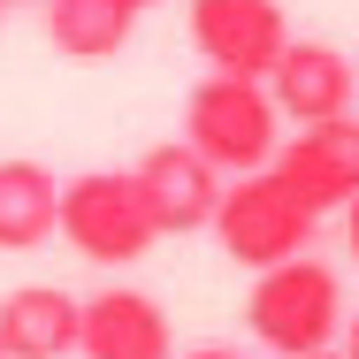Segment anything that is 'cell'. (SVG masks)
Here are the masks:
<instances>
[{
  "label": "cell",
  "instance_id": "obj_1",
  "mask_svg": "<svg viewBox=\"0 0 359 359\" xmlns=\"http://www.w3.org/2000/svg\"><path fill=\"white\" fill-rule=\"evenodd\" d=\"M344 276L329 268V260H313V252H298V260H276V268H260L252 276V298H245V329H252V344L276 359H306V352H329L337 337H344Z\"/></svg>",
  "mask_w": 359,
  "mask_h": 359
},
{
  "label": "cell",
  "instance_id": "obj_2",
  "mask_svg": "<svg viewBox=\"0 0 359 359\" xmlns=\"http://www.w3.org/2000/svg\"><path fill=\"white\" fill-rule=\"evenodd\" d=\"M184 145L207 153L222 176H260L276 161V145H283V115H276L260 76L207 69L191 84V100H184Z\"/></svg>",
  "mask_w": 359,
  "mask_h": 359
},
{
  "label": "cell",
  "instance_id": "obj_3",
  "mask_svg": "<svg viewBox=\"0 0 359 359\" xmlns=\"http://www.w3.org/2000/svg\"><path fill=\"white\" fill-rule=\"evenodd\" d=\"M54 237H69L92 268H130V260H145L161 245V229L145 215L130 168H84V176H69L62 184V229Z\"/></svg>",
  "mask_w": 359,
  "mask_h": 359
},
{
  "label": "cell",
  "instance_id": "obj_4",
  "mask_svg": "<svg viewBox=\"0 0 359 359\" xmlns=\"http://www.w3.org/2000/svg\"><path fill=\"white\" fill-rule=\"evenodd\" d=\"M215 245L237 260V268H276V260H298V252H313V215L290 199L283 184L260 168V176H229L222 184V207H215Z\"/></svg>",
  "mask_w": 359,
  "mask_h": 359
},
{
  "label": "cell",
  "instance_id": "obj_5",
  "mask_svg": "<svg viewBox=\"0 0 359 359\" xmlns=\"http://www.w3.org/2000/svg\"><path fill=\"white\" fill-rule=\"evenodd\" d=\"M268 176L283 184L306 215H344L359 199V115H329V123H306L298 138L276 145Z\"/></svg>",
  "mask_w": 359,
  "mask_h": 359
},
{
  "label": "cell",
  "instance_id": "obj_6",
  "mask_svg": "<svg viewBox=\"0 0 359 359\" xmlns=\"http://www.w3.org/2000/svg\"><path fill=\"white\" fill-rule=\"evenodd\" d=\"M191 39L207 54V69L268 84L276 54L290 46V15L283 0H191Z\"/></svg>",
  "mask_w": 359,
  "mask_h": 359
},
{
  "label": "cell",
  "instance_id": "obj_7",
  "mask_svg": "<svg viewBox=\"0 0 359 359\" xmlns=\"http://www.w3.org/2000/svg\"><path fill=\"white\" fill-rule=\"evenodd\" d=\"M130 184H138V199H145V215H153L161 237H191V229L215 222L229 176H222L207 153H191L184 138H168V145H153L138 168H130Z\"/></svg>",
  "mask_w": 359,
  "mask_h": 359
},
{
  "label": "cell",
  "instance_id": "obj_8",
  "mask_svg": "<svg viewBox=\"0 0 359 359\" xmlns=\"http://www.w3.org/2000/svg\"><path fill=\"white\" fill-rule=\"evenodd\" d=\"M76 359H176L168 306L153 290H130V283L92 290L84 321H76Z\"/></svg>",
  "mask_w": 359,
  "mask_h": 359
},
{
  "label": "cell",
  "instance_id": "obj_9",
  "mask_svg": "<svg viewBox=\"0 0 359 359\" xmlns=\"http://www.w3.org/2000/svg\"><path fill=\"white\" fill-rule=\"evenodd\" d=\"M268 100L283 123H329V115H352L359 100V62H344L329 39H290L268 69Z\"/></svg>",
  "mask_w": 359,
  "mask_h": 359
},
{
  "label": "cell",
  "instance_id": "obj_10",
  "mask_svg": "<svg viewBox=\"0 0 359 359\" xmlns=\"http://www.w3.org/2000/svg\"><path fill=\"white\" fill-rule=\"evenodd\" d=\"M76 321H84V298H69L54 283H23L0 298V352L8 359H69Z\"/></svg>",
  "mask_w": 359,
  "mask_h": 359
},
{
  "label": "cell",
  "instance_id": "obj_11",
  "mask_svg": "<svg viewBox=\"0 0 359 359\" xmlns=\"http://www.w3.org/2000/svg\"><path fill=\"white\" fill-rule=\"evenodd\" d=\"M62 229V176L31 153L0 161V252H39Z\"/></svg>",
  "mask_w": 359,
  "mask_h": 359
},
{
  "label": "cell",
  "instance_id": "obj_12",
  "mask_svg": "<svg viewBox=\"0 0 359 359\" xmlns=\"http://www.w3.org/2000/svg\"><path fill=\"white\" fill-rule=\"evenodd\" d=\"M130 23H138V8L130 0H46V39H54V54L62 62H115L123 46H130Z\"/></svg>",
  "mask_w": 359,
  "mask_h": 359
},
{
  "label": "cell",
  "instance_id": "obj_13",
  "mask_svg": "<svg viewBox=\"0 0 359 359\" xmlns=\"http://www.w3.org/2000/svg\"><path fill=\"white\" fill-rule=\"evenodd\" d=\"M176 359H252V352H237V344H191V352H176Z\"/></svg>",
  "mask_w": 359,
  "mask_h": 359
},
{
  "label": "cell",
  "instance_id": "obj_14",
  "mask_svg": "<svg viewBox=\"0 0 359 359\" xmlns=\"http://www.w3.org/2000/svg\"><path fill=\"white\" fill-rule=\"evenodd\" d=\"M344 252H352V268H359V199L344 207Z\"/></svg>",
  "mask_w": 359,
  "mask_h": 359
},
{
  "label": "cell",
  "instance_id": "obj_15",
  "mask_svg": "<svg viewBox=\"0 0 359 359\" xmlns=\"http://www.w3.org/2000/svg\"><path fill=\"white\" fill-rule=\"evenodd\" d=\"M344 352L359 359V313H352V321H344Z\"/></svg>",
  "mask_w": 359,
  "mask_h": 359
},
{
  "label": "cell",
  "instance_id": "obj_16",
  "mask_svg": "<svg viewBox=\"0 0 359 359\" xmlns=\"http://www.w3.org/2000/svg\"><path fill=\"white\" fill-rule=\"evenodd\" d=\"M306 359H352V352H337V344H329V352H306Z\"/></svg>",
  "mask_w": 359,
  "mask_h": 359
},
{
  "label": "cell",
  "instance_id": "obj_17",
  "mask_svg": "<svg viewBox=\"0 0 359 359\" xmlns=\"http://www.w3.org/2000/svg\"><path fill=\"white\" fill-rule=\"evenodd\" d=\"M130 8H138V15H145V8H153V0H130Z\"/></svg>",
  "mask_w": 359,
  "mask_h": 359
},
{
  "label": "cell",
  "instance_id": "obj_18",
  "mask_svg": "<svg viewBox=\"0 0 359 359\" xmlns=\"http://www.w3.org/2000/svg\"><path fill=\"white\" fill-rule=\"evenodd\" d=\"M0 8H15V0H0Z\"/></svg>",
  "mask_w": 359,
  "mask_h": 359
},
{
  "label": "cell",
  "instance_id": "obj_19",
  "mask_svg": "<svg viewBox=\"0 0 359 359\" xmlns=\"http://www.w3.org/2000/svg\"><path fill=\"white\" fill-rule=\"evenodd\" d=\"M0 359H8V352H0Z\"/></svg>",
  "mask_w": 359,
  "mask_h": 359
}]
</instances>
